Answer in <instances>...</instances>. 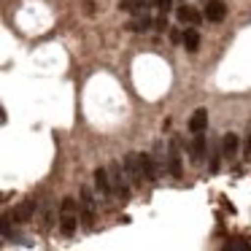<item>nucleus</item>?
Wrapping results in <instances>:
<instances>
[{
	"label": "nucleus",
	"instance_id": "1",
	"mask_svg": "<svg viewBox=\"0 0 251 251\" xmlns=\"http://www.w3.org/2000/svg\"><path fill=\"white\" fill-rule=\"evenodd\" d=\"M78 205H76V200L73 197H65L62 200V205H60V229H62V235H68L71 238L73 232H76V224H78Z\"/></svg>",
	"mask_w": 251,
	"mask_h": 251
},
{
	"label": "nucleus",
	"instance_id": "8",
	"mask_svg": "<svg viewBox=\"0 0 251 251\" xmlns=\"http://www.w3.org/2000/svg\"><path fill=\"white\" fill-rule=\"evenodd\" d=\"M95 186H98V192H100L103 197H111V195H114L111 176H108V170H105V168H98V170H95Z\"/></svg>",
	"mask_w": 251,
	"mask_h": 251
},
{
	"label": "nucleus",
	"instance_id": "13",
	"mask_svg": "<svg viewBox=\"0 0 251 251\" xmlns=\"http://www.w3.org/2000/svg\"><path fill=\"white\" fill-rule=\"evenodd\" d=\"M141 165H143V176H146V181H157V165H154L151 154H141Z\"/></svg>",
	"mask_w": 251,
	"mask_h": 251
},
{
	"label": "nucleus",
	"instance_id": "10",
	"mask_svg": "<svg viewBox=\"0 0 251 251\" xmlns=\"http://www.w3.org/2000/svg\"><path fill=\"white\" fill-rule=\"evenodd\" d=\"M189 154H192V162H202V157H205V135H195V141H192L189 146Z\"/></svg>",
	"mask_w": 251,
	"mask_h": 251
},
{
	"label": "nucleus",
	"instance_id": "11",
	"mask_svg": "<svg viewBox=\"0 0 251 251\" xmlns=\"http://www.w3.org/2000/svg\"><path fill=\"white\" fill-rule=\"evenodd\" d=\"M222 154L227 159H232L235 154H238V135H235V132H227V135L222 138Z\"/></svg>",
	"mask_w": 251,
	"mask_h": 251
},
{
	"label": "nucleus",
	"instance_id": "3",
	"mask_svg": "<svg viewBox=\"0 0 251 251\" xmlns=\"http://www.w3.org/2000/svg\"><path fill=\"white\" fill-rule=\"evenodd\" d=\"M125 173H127V178H130V184L132 186H141L143 184V165H141V154H135V151H130L125 157Z\"/></svg>",
	"mask_w": 251,
	"mask_h": 251
},
{
	"label": "nucleus",
	"instance_id": "5",
	"mask_svg": "<svg viewBox=\"0 0 251 251\" xmlns=\"http://www.w3.org/2000/svg\"><path fill=\"white\" fill-rule=\"evenodd\" d=\"M168 170H170V176H173V178H181V176H184L178 141H170V146H168Z\"/></svg>",
	"mask_w": 251,
	"mask_h": 251
},
{
	"label": "nucleus",
	"instance_id": "16",
	"mask_svg": "<svg viewBox=\"0 0 251 251\" xmlns=\"http://www.w3.org/2000/svg\"><path fill=\"white\" fill-rule=\"evenodd\" d=\"M246 157L251 159V135H249V141H246Z\"/></svg>",
	"mask_w": 251,
	"mask_h": 251
},
{
	"label": "nucleus",
	"instance_id": "12",
	"mask_svg": "<svg viewBox=\"0 0 251 251\" xmlns=\"http://www.w3.org/2000/svg\"><path fill=\"white\" fill-rule=\"evenodd\" d=\"M181 44L186 46V51H197V49H200V33H197L195 27H186V30H184V38H181Z\"/></svg>",
	"mask_w": 251,
	"mask_h": 251
},
{
	"label": "nucleus",
	"instance_id": "2",
	"mask_svg": "<svg viewBox=\"0 0 251 251\" xmlns=\"http://www.w3.org/2000/svg\"><path fill=\"white\" fill-rule=\"evenodd\" d=\"M108 176H111V186H114V192L122 197V200H127V197H130V181H127V173L122 170V165L114 162L108 168Z\"/></svg>",
	"mask_w": 251,
	"mask_h": 251
},
{
	"label": "nucleus",
	"instance_id": "15",
	"mask_svg": "<svg viewBox=\"0 0 251 251\" xmlns=\"http://www.w3.org/2000/svg\"><path fill=\"white\" fill-rule=\"evenodd\" d=\"M157 6L162 8V11H168V8H170V0H157Z\"/></svg>",
	"mask_w": 251,
	"mask_h": 251
},
{
	"label": "nucleus",
	"instance_id": "4",
	"mask_svg": "<svg viewBox=\"0 0 251 251\" xmlns=\"http://www.w3.org/2000/svg\"><path fill=\"white\" fill-rule=\"evenodd\" d=\"M81 222L87 229L95 227V197L89 189H81Z\"/></svg>",
	"mask_w": 251,
	"mask_h": 251
},
{
	"label": "nucleus",
	"instance_id": "14",
	"mask_svg": "<svg viewBox=\"0 0 251 251\" xmlns=\"http://www.w3.org/2000/svg\"><path fill=\"white\" fill-rule=\"evenodd\" d=\"M33 211H35V202H33V200H25L22 205H19L17 211H14V219H17V222H30Z\"/></svg>",
	"mask_w": 251,
	"mask_h": 251
},
{
	"label": "nucleus",
	"instance_id": "9",
	"mask_svg": "<svg viewBox=\"0 0 251 251\" xmlns=\"http://www.w3.org/2000/svg\"><path fill=\"white\" fill-rule=\"evenodd\" d=\"M205 127H208V111H205V108H197L195 114H192V119H189L192 135H200V132H205Z\"/></svg>",
	"mask_w": 251,
	"mask_h": 251
},
{
	"label": "nucleus",
	"instance_id": "6",
	"mask_svg": "<svg viewBox=\"0 0 251 251\" xmlns=\"http://www.w3.org/2000/svg\"><path fill=\"white\" fill-rule=\"evenodd\" d=\"M202 17H205L208 22H213V25L224 22V17H227V6H224V0H208Z\"/></svg>",
	"mask_w": 251,
	"mask_h": 251
},
{
	"label": "nucleus",
	"instance_id": "7",
	"mask_svg": "<svg viewBox=\"0 0 251 251\" xmlns=\"http://www.w3.org/2000/svg\"><path fill=\"white\" fill-rule=\"evenodd\" d=\"M176 17H178V22H181V25H189V27H195V25H200V22H202L200 11H197L195 6H178Z\"/></svg>",
	"mask_w": 251,
	"mask_h": 251
}]
</instances>
